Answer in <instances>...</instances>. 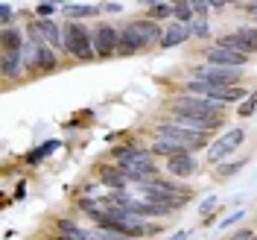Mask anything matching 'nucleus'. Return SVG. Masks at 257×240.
Here are the masks:
<instances>
[{"label": "nucleus", "instance_id": "nucleus-1", "mask_svg": "<svg viewBox=\"0 0 257 240\" xmlns=\"http://www.w3.org/2000/svg\"><path fill=\"white\" fill-rule=\"evenodd\" d=\"M62 41H64V53H70L73 59H79V62H88V59H94V38H91V32L85 24H76V21H70V24H64L62 30Z\"/></svg>", "mask_w": 257, "mask_h": 240}, {"label": "nucleus", "instance_id": "nucleus-2", "mask_svg": "<svg viewBox=\"0 0 257 240\" xmlns=\"http://www.w3.org/2000/svg\"><path fill=\"white\" fill-rule=\"evenodd\" d=\"M187 94L210 97V100H219V103H237V100L245 97V91H242V88H234V85H216V82L190 79L187 82Z\"/></svg>", "mask_w": 257, "mask_h": 240}, {"label": "nucleus", "instance_id": "nucleus-3", "mask_svg": "<svg viewBox=\"0 0 257 240\" xmlns=\"http://www.w3.org/2000/svg\"><path fill=\"white\" fill-rule=\"evenodd\" d=\"M173 109L178 112H190V114H205V117H222V103L210 100V97H199V94H184L173 100Z\"/></svg>", "mask_w": 257, "mask_h": 240}, {"label": "nucleus", "instance_id": "nucleus-4", "mask_svg": "<svg viewBox=\"0 0 257 240\" xmlns=\"http://www.w3.org/2000/svg\"><path fill=\"white\" fill-rule=\"evenodd\" d=\"M158 138H170V141H176V144H181V146H187V149H199V146L205 144L202 138V132H193V129H187V126H178V123H161L158 126Z\"/></svg>", "mask_w": 257, "mask_h": 240}, {"label": "nucleus", "instance_id": "nucleus-5", "mask_svg": "<svg viewBox=\"0 0 257 240\" xmlns=\"http://www.w3.org/2000/svg\"><path fill=\"white\" fill-rule=\"evenodd\" d=\"M193 79L202 82H216V85H234L240 79V70L237 67H225V64H202V67H193Z\"/></svg>", "mask_w": 257, "mask_h": 240}, {"label": "nucleus", "instance_id": "nucleus-6", "mask_svg": "<svg viewBox=\"0 0 257 240\" xmlns=\"http://www.w3.org/2000/svg\"><path fill=\"white\" fill-rule=\"evenodd\" d=\"M173 123L208 135V132L222 126V117H205V114H190V112H178V109H173Z\"/></svg>", "mask_w": 257, "mask_h": 240}, {"label": "nucleus", "instance_id": "nucleus-7", "mask_svg": "<svg viewBox=\"0 0 257 240\" xmlns=\"http://www.w3.org/2000/svg\"><path fill=\"white\" fill-rule=\"evenodd\" d=\"M242 138H245V132H242V129H231V132H225L219 141H213V144H210L208 164H216V161H222L225 155H231V152L242 144Z\"/></svg>", "mask_w": 257, "mask_h": 240}, {"label": "nucleus", "instance_id": "nucleus-8", "mask_svg": "<svg viewBox=\"0 0 257 240\" xmlns=\"http://www.w3.org/2000/svg\"><path fill=\"white\" fill-rule=\"evenodd\" d=\"M24 62L30 70H53L56 67V56H53V47L44 44V47H38V44H24Z\"/></svg>", "mask_w": 257, "mask_h": 240}, {"label": "nucleus", "instance_id": "nucleus-9", "mask_svg": "<svg viewBox=\"0 0 257 240\" xmlns=\"http://www.w3.org/2000/svg\"><path fill=\"white\" fill-rule=\"evenodd\" d=\"M94 47H96V56H111L114 50L120 47V32L108 27V24H102V27H96L94 32Z\"/></svg>", "mask_w": 257, "mask_h": 240}, {"label": "nucleus", "instance_id": "nucleus-10", "mask_svg": "<svg viewBox=\"0 0 257 240\" xmlns=\"http://www.w3.org/2000/svg\"><path fill=\"white\" fill-rule=\"evenodd\" d=\"M205 59L210 64H225V67H242L248 62L245 53H237V50H225V47H210L205 50Z\"/></svg>", "mask_w": 257, "mask_h": 240}, {"label": "nucleus", "instance_id": "nucleus-11", "mask_svg": "<svg viewBox=\"0 0 257 240\" xmlns=\"http://www.w3.org/2000/svg\"><path fill=\"white\" fill-rule=\"evenodd\" d=\"M190 35H193V32H190V24H181V21H176V24H167L164 38H161V47H164V50L178 47V44H184Z\"/></svg>", "mask_w": 257, "mask_h": 240}, {"label": "nucleus", "instance_id": "nucleus-12", "mask_svg": "<svg viewBox=\"0 0 257 240\" xmlns=\"http://www.w3.org/2000/svg\"><path fill=\"white\" fill-rule=\"evenodd\" d=\"M167 170L173 173V176H181L187 179L196 173V158H193L190 152H178V155H170L167 158Z\"/></svg>", "mask_w": 257, "mask_h": 240}, {"label": "nucleus", "instance_id": "nucleus-13", "mask_svg": "<svg viewBox=\"0 0 257 240\" xmlns=\"http://www.w3.org/2000/svg\"><path fill=\"white\" fill-rule=\"evenodd\" d=\"M132 27H135V32L141 35V41H144L146 47H149V44H161V38H164L161 27L152 24V21H132Z\"/></svg>", "mask_w": 257, "mask_h": 240}, {"label": "nucleus", "instance_id": "nucleus-14", "mask_svg": "<svg viewBox=\"0 0 257 240\" xmlns=\"http://www.w3.org/2000/svg\"><path fill=\"white\" fill-rule=\"evenodd\" d=\"M216 47H225V50H237V53H245V56H251V53H257L245 38H242L240 32H228V35H222L219 41H216Z\"/></svg>", "mask_w": 257, "mask_h": 240}, {"label": "nucleus", "instance_id": "nucleus-15", "mask_svg": "<svg viewBox=\"0 0 257 240\" xmlns=\"http://www.w3.org/2000/svg\"><path fill=\"white\" fill-rule=\"evenodd\" d=\"M24 67H27L24 50H9V53H3V73H6V76H18Z\"/></svg>", "mask_w": 257, "mask_h": 240}, {"label": "nucleus", "instance_id": "nucleus-16", "mask_svg": "<svg viewBox=\"0 0 257 240\" xmlns=\"http://www.w3.org/2000/svg\"><path fill=\"white\" fill-rule=\"evenodd\" d=\"M38 24V30L44 32V38H47V44L50 47H64V41H62V32H59V27L50 21V18H41V21H35Z\"/></svg>", "mask_w": 257, "mask_h": 240}, {"label": "nucleus", "instance_id": "nucleus-17", "mask_svg": "<svg viewBox=\"0 0 257 240\" xmlns=\"http://www.w3.org/2000/svg\"><path fill=\"white\" fill-rule=\"evenodd\" d=\"M126 179L128 176L123 173V167H120V164H117V167H105V170H102V182H105L108 188H114L117 193L126 188Z\"/></svg>", "mask_w": 257, "mask_h": 240}, {"label": "nucleus", "instance_id": "nucleus-18", "mask_svg": "<svg viewBox=\"0 0 257 240\" xmlns=\"http://www.w3.org/2000/svg\"><path fill=\"white\" fill-rule=\"evenodd\" d=\"M0 44H3V53H9V50H24V35H21V30H12V27H3V35H0Z\"/></svg>", "mask_w": 257, "mask_h": 240}, {"label": "nucleus", "instance_id": "nucleus-19", "mask_svg": "<svg viewBox=\"0 0 257 240\" xmlns=\"http://www.w3.org/2000/svg\"><path fill=\"white\" fill-rule=\"evenodd\" d=\"M152 152H158V155H178V152H190L187 146H181V144H176V141H170V138H158L155 144H152Z\"/></svg>", "mask_w": 257, "mask_h": 240}, {"label": "nucleus", "instance_id": "nucleus-20", "mask_svg": "<svg viewBox=\"0 0 257 240\" xmlns=\"http://www.w3.org/2000/svg\"><path fill=\"white\" fill-rule=\"evenodd\" d=\"M64 15L70 18V21L91 18V15H96V6H79V3H67V6H64Z\"/></svg>", "mask_w": 257, "mask_h": 240}, {"label": "nucleus", "instance_id": "nucleus-21", "mask_svg": "<svg viewBox=\"0 0 257 240\" xmlns=\"http://www.w3.org/2000/svg\"><path fill=\"white\" fill-rule=\"evenodd\" d=\"M53 149H59V141H50V144H44V146H35L30 155H27V164H32V167H35L41 158H47Z\"/></svg>", "mask_w": 257, "mask_h": 240}, {"label": "nucleus", "instance_id": "nucleus-22", "mask_svg": "<svg viewBox=\"0 0 257 240\" xmlns=\"http://www.w3.org/2000/svg\"><path fill=\"white\" fill-rule=\"evenodd\" d=\"M173 6H176V21H181V24H190L193 21V6H190V0H173Z\"/></svg>", "mask_w": 257, "mask_h": 240}, {"label": "nucleus", "instance_id": "nucleus-23", "mask_svg": "<svg viewBox=\"0 0 257 240\" xmlns=\"http://www.w3.org/2000/svg\"><path fill=\"white\" fill-rule=\"evenodd\" d=\"M59 231L67 234V237H73V240H85V234H88V231H82L79 225H73L70 220H59Z\"/></svg>", "mask_w": 257, "mask_h": 240}, {"label": "nucleus", "instance_id": "nucleus-24", "mask_svg": "<svg viewBox=\"0 0 257 240\" xmlns=\"http://www.w3.org/2000/svg\"><path fill=\"white\" fill-rule=\"evenodd\" d=\"M170 15H176V6L173 3H158V6H152V18H170Z\"/></svg>", "mask_w": 257, "mask_h": 240}, {"label": "nucleus", "instance_id": "nucleus-25", "mask_svg": "<svg viewBox=\"0 0 257 240\" xmlns=\"http://www.w3.org/2000/svg\"><path fill=\"white\" fill-rule=\"evenodd\" d=\"M102 240H135V237H128V234H123V231H117V228H111V225H102Z\"/></svg>", "mask_w": 257, "mask_h": 240}, {"label": "nucleus", "instance_id": "nucleus-26", "mask_svg": "<svg viewBox=\"0 0 257 240\" xmlns=\"http://www.w3.org/2000/svg\"><path fill=\"white\" fill-rule=\"evenodd\" d=\"M27 35L32 38V44H38V47H44V44H47V38H44V32L38 30V24H30V30H27Z\"/></svg>", "mask_w": 257, "mask_h": 240}, {"label": "nucleus", "instance_id": "nucleus-27", "mask_svg": "<svg viewBox=\"0 0 257 240\" xmlns=\"http://www.w3.org/2000/svg\"><path fill=\"white\" fill-rule=\"evenodd\" d=\"M190 32H193V35H199V38H208L210 27L205 24V21H190Z\"/></svg>", "mask_w": 257, "mask_h": 240}, {"label": "nucleus", "instance_id": "nucleus-28", "mask_svg": "<svg viewBox=\"0 0 257 240\" xmlns=\"http://www.w3.org/2000/svg\"><path fill=\"white\" fill-rule=\"evenodd\" d=\"M237 32H240L242 38H245V41H248V44L257 50V27H240Z\"/></svg>", "mask_w": 257, "mask_h": 240}, {"label": "nucleus", "instance_id": "nucleus-29", "mask_svg": "<svg viewBox=\"0 0 257 240\" xmlns=\"http://www.w3.org/2000/svg\"><path fill=\"white\" fill-rule=\"evenodd\" d=\"M190 6H193V12L199 18H208V9H210V0H190Z\"/></svg>", "mask_w": 257, "mask_h": 240}, {"label": "nucleus", "instance_id": "nucleus-30", "mask_svg": "<svg viewBox=\"0 0 257 240\" xmlns=\"http://www.w3.org/2000/svg\"><path fill=\"white\" fill-rule=\"evenodd\" d=\"M135 149H138V146H132V144H128V146H117V149H114V161H117V164H123Z\"/></svg>", "mask_w": 257, "mask_h": 240}, {"label": "nucleus", "instance_id": "nucleus-31", "mask_svg": "<svg viewBox=\"0 0 257 240\" xmlns=\"http://www.w3.org/2000/svg\"><path fill=\"white\" fill-rule=\"evenodd\" d=\"M242 164H245V161H231V167H219V170H216V176H222V179H225V176H234Z\"/></svg>", "mask_w": 257, "mask_h": 240}, {"label": "nucleus", "instance_id": "nucleus-32", "mask_svg": "<svg viewBox=\"0 0 257 240\" xmlns=\"http://www.w3.org/2000/svg\"><path fill=\"white\" fill-rule=\"evenodd\" d=\"M0 24H3V27H9V24H12V6H9V3H3V6H0Z\"/></svg>", "mask_w": 257, "mask_h": 240}, {"label": "nucleus", "instance_id": "nucleus-33", "mask_svg": "<svg viewBox=\"0 0 257 240\" xmlns=\"http://www.w3.org/2000/svg\"><path fill=\"white\" fill-rule=\"evenodd\" d=\"M254 109H257V103L251 100V97H248V100H245V103L240 106V117H248V114H254Z\"/></svg>", "mask_w": 257, "mask_h": 240}, {"label": "nucleus", "instance_id": "nucleus-34", "mask_svg": "<svg viewBox=\"0 0 257 240\" xmlns=\"http://www.w3.org/2000/svg\"><path fill=\"white\" fill-rule=\"evenodd\" d=\"M213 205H216V199H213V196H208V199H205V202L199 205V214H202V217H208V214H210V208H213Z\"/></svg>", "mask_w": 257, "mask_h": 240}, {"label": "nucleus", "instance_id": "nucleus-35", "mask_svg": "<svg viewBox=\"0 0 257 240\" xmlns=\"http://www.w3.org/2000/svg\"><path fill=\"white\" fill-rule=\"evenodd\" d=\"M38 15L50 18V15H53V3H44V0H41V3H38Z\"/></svg>", "mask_w": 257, "mask_h": 240}, {"label": "nucleus", "instance_id": "nucleus-36", "mask_svg": "<svg viewBox=\"0 0 257 240\" xmlns=\"http://www.w3.org/2000/svg\"><path fill=\"white\" fill-rule=\"evenodd\" d=\"M242 214H245V211H234V214H231V217H225V220H222V223H219V225H222V228H228V225H231V223H237V220H240Z\"/></svg>", "mask_w": 257, "mask_h": 240}, {"label": "nucleus", "instance_id": "nucleus-37", "mask_svg": "<svg viewBox=\"0 0 257 240\" xmlns=\"http://www.w3.org/2000/svg\"><path fill=\"white\" fill-rule=\"evenodd\" d=\"M15 196H18V199H24V196H27V185H24V182H21V185H18Z\"/></svg>", "mask_w": 257, "mask_h": 240}, {"label": "nucleus", "instance_id": "nucleus-38", "mask_svg": "<svg viewBox=\"0 0 257 240\" xmlns=\"http://www.w3.org/2000/svg\"><path fill=\"white\" fill-rule=\"evenodd\" d=\"M234 240H251V231H237V234H234Z\"/></svg>", "mask_w": 257, "mask_h": 240}, {"label": "nucleus", "instance_id": "nucleus-39", "mask_svg": "<svg viewBox=\"0 0 257 240\" xmlns=\"http://www.w3.org/2000/svg\"><path fill=\"white\" fill-rule=\"evenodd\" d=\"M102 9H105V12H117L120 6H117V3H102Z\"/></svg>", "mask_w": 257, "mask_h": 240}, {"label": "nucleus", "instance_id": "nucleus-40", "mask_svg": "<svg viewBox=\"0 0 257 240\" xmlns=\"http://www.w3.org/2000/svg\"><path fill=\"white\" fill-rule=\"evenodd\" d=\"M187 234H190V231H178V234H173L170 240H187Z\"/></svg>", "mask_w": 257, "mask_h": 240}, {"label": "nucleus", "instance_id": "nucleus-41", "mask_svg": "<svg viewBox=\"0 0 257 240\" xmlns=\"http://www.w3.org/2000/svg\"><path fill=\"white\" fill-rule=\"evenodd\" d=\"M225 3H228V0H210V6H213V9H222Z\"/></svg>", "mask_w": 257, "mask_h": 240}, {"label": "nucleus", "instance_id": "nucleus-42", "mask_svg": "<svg viewBox=\"0 0 257 240\" xmlns=\"http://www.w3.org/2000/svg\"><path fill=\"white\" fill-rule=\"evenodd\" d=\"M44 3H53V6H59V3H64V6H67V0H44Z\"/></svg>", "mask_w": 257, "mask_h": 240}, {"label": "nucleus", "instance_id": "nucleus-43", "mask_svg": "<svg viewBox=\"0 0 257 240\" xmlns=\"http://www.w3.org/2000/svg\"><path fill=\"white\" fill-rule=\"evenodd\" d=\"M251 100H254V103H257V91H254V94H251Z\"/></svg>", "mask_w": 257, "mask_h": 240}, {"label": "nucleus", "instance_id": "nucleus-44", "mask_svg": "<svg viewBox=\"0 0 257 240\" xmlns=\"http://www.w3.org/2000/svg\"><path fill=\"white\" fill-rule=\"evenodd\" d=\"M251 240H257V237H251Z\"/></svg>", "mask_w": 257, "mask_h": 240}, {"label": "nucleus", "instance_id": "nucleus-45", "mask_svg": "<svg viewBox=\"0 0 257 240\" xmlns=\"http://www.w3.org/2000/svg\"><path fill=\"white\" fill-rule=\"evenodd\" d=\"M254 3H257V0H254Z\"/></svg>", "mask_w": 257, "mask_h": 240}]
</instances>
